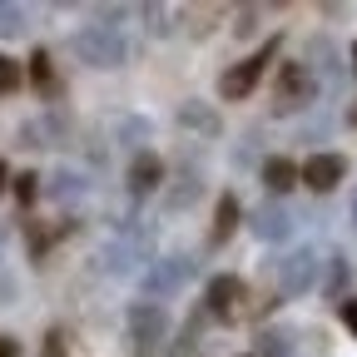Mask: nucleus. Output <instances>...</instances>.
<instances>
[{
    "mask_svg": "<svg viewBox=\"0 0 357 357\" xmlns=\"http://www.w3.org/2000/svg\"><path fill=\"white\" fill-rule=\"evenodd\" d=\"M10 189H15V199H20V208H25V204H35V194H40V174H30V169H20V174L10 178Z\"/></svg>",
    "mask_w": 357,
    "mask_h": 357,
    "instance_id": "nucleus-25",
    "label": "nucleus"
},
{
    "mask_svg": "<svg viewBox=\"0 0 357 357\" xmlns=\"http://www.w3.org/2000/svg\"><path fill=\"white\" fill-rule=\"evenodd\" d=\"M119 129H124V139H129L134 149H139V154H144V139H149V119H124Z\"/></svg>",
    "mask_w": 357,
    "mask_h": 357,
    "instance_id": "nucleus-27",
    "label": "nucleus"
},
{
    "mask_svg": "<svg viewBox=\"0 0 357 357\" xmlns=\"http://www.w3.org/2000/svg\"><path fill=\"white\" fill-rule=\"evenodd\" d=\"M6 184H10V174H6V159H0V194H6Z\"/></svg>",
    "mask_w": 357,
    "mask_h": 357,
    "instance_id": "nucleus-32",
    "label": "nucleus"
},
{
    "mask_svg": "<svg viewBox=\"0 0 357 357\" xmlns=\"http://www.w3.org/2000/svg\"><path fill=\"white\" fill-rule=\"evenodd\" d=\"M352 229H357V189H352Z\"/></svg>",
    "mask_w": 357,
    "mask_h": 357,
    "instance_id": "nucleus-33",
    "label": "nucleus"
},
{
    "mask_svg": "<svg viewBox=\"0 0 357 357\" xmlns=\"http://www.w3.org/2000/svg\"><path fill=\"white\" fill-rule=\"evenodd\" d=\"M45 194L60 199V204H79V199H84V178H79L75 169H55L50 178H45Z\"/></svg>",
    "mask_w": 357,
    "mask_h": 357,
    "instance_id": "nucleus-16",
    "label": "nucleus"
},
{
    "mask_svg": "<svg viewBox=\"0 0 357 357\" xmlns=\"http://www.w3.org/2000/svg\"><path fill=\"white\" fill-rule=\"evenodd\" d=\"M318 100V75H312L307 60H283L278 65V84H273V114H298Z\"/></svg>",
    "mask_w": 357,
    "mask_h": 357,
    "instance_id": "nucleus-1",
    "label": "nucleus"
},
{
    "mask_svg": "<svg viewBox=\"0 0 357 357\" xmlns=\"http://www.w3.org/2000/svg\"><path fill=\"white\" fill-rule=\"evenodd\" d=\"M248 229L258 243H288L293 238V213L278 204V199H263L253 213H248Z\"/></svg>",
    "mask_w": 357,
    "mask_h": 357,
    "instance_id": "nucleus-8",
    "label": "nucleus"
},
{
    "mask_svg": "<svg viewBox=\"0 0 357 357\" xmlns=\"http://www.w3.org/2000/svg\"><path fill=\"white\" fill-rule=\"evenodd\" d=\"M248 303H253V298H248L243 278H234V273H218V278H208V288H204V312H208V318H218V323H243V318H253Z\"/></svg>",
    "mask_w": 357,
    "mask_h": 357,
    "instance_id": "nucleus-3",
    "label": "nucleus"
},
{
    "mask_svg": "<svg viewBox=\"0 0 357 357\" xmlns=\"http://www.w3.org/2000/svg\"><path fill=\"white\" fill-rule=\"evenodd\" d=\"M347 129H357V100L347 105Z\"/></svg>",
    "mask_w": 357,
    "mask_h": 357,
    "instance_id": "nucleus-31",
    "label": "nucleus"
},
{
    "mask_svg": "<svg viewBox=\"0 0 357 357\" xmlns=\"http://www.w3.org/2000/svg\"><path fill=\"white\" fill-rule=\"evenodd\" d=\"M337 312H342V328L357 337V298H347V303H337Z\"/></svg>",
    "mask_w": 357,
    "mask_h": 357,
    "instance_id": "nucleus-29",
    "label": "nucleus"
},
{
    "mask_svg": "<svg viewBox=\"0 0 357 357\" xmlns=\"http://www.w3.org/2000/svg\"><path fill=\"white\" fill-rule=\"evenodd\" d=\"M0 357H20V342H15V337H6V333H0Z\"/></svg>",
    "mask_w": 357,
    "mask_h": 357,
    "instance_id": "nucleus-30",
    "label": "nucleus"
},
{
    "mask_svg": "<svg viewBox=\"0 0 357 357\" xmlns=\"http://www.w3.org/2000/svg\"><path fill=\"white\" fill-rule=\"evenodd\" d=\"M218 20H223V10H218V6H184V10H178V25H184L194 40H204Z\"/></svg>",
    "mask_w": 357,
    "mask_h": 357,
    "instance_id": "nucleus-17",
    "label": "nucleus"
},
{
    "mask_svg": "<svg viewBox=\"0 0 357 357\" xmlns=\"http://www.w3.org/2000/svg\"><path fill=\"white\" fill-rule=\"evenodd\" d=\"M352 70H357V45H352Z\"/></svg>",
    "mask_w": 357,
    "mask_h": 357,
    "instance_id": "nucleus-34",
    "label": "nucleus"
},
{
    "mask_svg": "<svg viewBox=\"0 0 357 357\" xmlns=\"http://www.w3.org/2000/svg\"><path fill=\"white\" fill-rule=\"evenodd\" d=\"M347 278H352V268H347V258L342 253H333L328 258V278H323V298H342V288H347Z\"/></svg>",
    "mask_w": 357,
    "mask_h": 357,
    "instance_id": "nucleus-21",
    "label": "nucleus"
},
{
    "mask_svg": "<svg viewBox=\"0 0 357 357\" xmlns=\"http://www.w3.org/2000/svg\"><path fill=\"white\" fill-rule=\"evenodd\" d=\"M25 229H30V253H35V258H45V253H50V243H55V238H65L75 223H50V229H45V223H25Z\"/></svg>",
    "mask_w": 357,
    "mask_h": 357,
    "instance_id": "nucleus-19",
    "label": "nucleus"
},
{
    "mask_svg": "<svg viewBox=\"0 0 357 357\" xmlns=\"http://www.w3.org/2000/svg\"><path fill=\"white\" fill-rule=\"evenodd\" d=\"M273 55H278V35L268 40L258 55H248V60H238V65L223 70V75H218V95H223V100H248L253 89H258V79H263V70L273 65Z\"/></svg>",
    "mask_w": 357,
    "mask_h": 357,
    "instance_id": "nucleus-4",
    "label": "nucleus"
},
{
    "mask_svg": "<svg viewBox=\"0 0 357 357\" xmlns=\"http://www.w3.org/2000/svg\"><path fill=\"white\" fill-rule=\"evenodd\" d=\"M342 178H347V159H342V154H312V159L303 164V184L318 189V194L337 189Z\"/></svg>",
    "mask_w": 357,
    "mask_h": 357,
    "instance_id": "nucleus-10",
    "label": "nucleus"
},
{
    "mask_svg": "<svg viewBox=\"0 0 357 357\" xmlns=\"http://www.w3.org/2000/svg\"><path fill=\"white\" fill-rule=\"evenodd\" d=\"M178 129L199 134V139H218V134H223V119H218L213 105H204V100H184V105H178Z\"/></svg>",
    "mask_w": 357,
    "mask_h": 357,
    "instance_id": "nucleus-12",
    "label": "nucleus"
},
{
    "mask_svg": "<svg viewBox=\"0 0 357 357\" xmlns=\"http://www.w3.org/2000/svg\"><path fill=\"white\" fill-rule=\"evenodd\" d=\"M258 20H263V10H258V6H238V10H234V35H238V40H248V35L258 30Z\"/></svg>",
    "mask_w": 357,
    "mask_h": 357,
    "instance_id": "nucleus-26",
    "label": "nucleus"
},
{
    "mask_svg": "<svg viewBox=\"0 0 357 357\" xmlns=\"http://www.w3.org/2000/svg\"><path fill=\"white\" fill-rule=\"evenodd\" d=\"M124 328H129V342L159 347V342L169 337V312H164L159 303H134V307H129V318H124Z\"/></svg>",
    "mask_w": 357,
    "mask_h": 357,
    "instance_id": "nucleus-7",
    "label": "nucleus"
},
{
    "mask_svg": "<svg viewBox=\"0 0 357 357\" xmlns=\"http://www.w3.org/2000/svg\"><path fill=\"white\" fill-rule=\"evenodd\" d=\"M258 178L268 184V194H293L298 184H303V164H293V159H283V154H273V159H263V169H258Z\"/></svg>",
    "mask_w": 357,
    "mask_h": 357,
    "instance_id": "nucleus-13",
    "label": "nucleus"
},
{
    "mask_svg": "<svg viewBox=\"0 0 357 357\" xmlns=\"http://www.w3.org/2000/svg\"><path fill=\"white\" fill-rule=\"evenodd\" d=\"M204 194V174L199 169H189V174H178V189L169 194V208H189L194 199Z\"/></svg>",
    "mask_w": 357,
    "mask_h": 357,
    "instance_id": "nucleus-20",
    "label": "nucleus"
},
{
    "mask_svg": "<svg viewBox=\"0 0 357 357\" xmlns=\"http://www.w3.org/2000/svg\"><path fill=\"white\" fill-rule=\"evenodd\" d=\"M318 253H312L307 243L303 248H293V253H283L278 258V288H283V298H303L312 283H318Z\"/></svg>",
    "mask_w": 357,
    "mask_h": 357,
    "instance_id": "nucleus-6",
    "label": "nucleus"
},
{
    "mask_svg": "<svg viewBox=\"0 0 357 357\" xmlns=\"http://www.w3.org/2000/svg\"><path fill=\"white\" fill-rule=\"evenodd\" d=\"M189 278H194V258L189 253H169V258H154L144 268L139 283H144V298H174Z\"/></svg>",
    "mask_w": 357,
    "mask_h": 357,
    "instance_id": "nucleus-5",
    "label": "nucleus"
},
{
    "mask_svg": "<svg viewBox=\"0 0 357 357\" xmlns=\"http://www.w3.org/2000/svg\"><path fill=\"white\" fill-rule=\"evenodd\" d=\"M20 84H25V65L10 60V55H0V95H15Z\"/></svg>",
    "mask_w": 357,
    "mask_h": 357,
    "instance_id": "nucleus-24",
    "label": "nucleus"
},
{
    "mask_svg": "<svg viewBox=\"0 0 357 357\" xmlns=\"http://www.w3.org/2000/svg\"><path fill=\"white\" fill-rule=\"evenodd\" d=\"M124 184H129V194H134V199H144V194H154V189L164 184V159H159L154 149H144V154H134V159H129V174H124Z\"/></svg>",
    "mask_w": 357,
    "mask_h": 357,
    "instance_id": "nucleus-9",
    "label": "nucleus"
},
{
    "mask_svg": "<svg viewBox=\"0 0 357 357\" xmlns=\"http://www.w3.org/2000/svg\"><path fill=\"white\" fill-rule=\"evenodd\" d=\"M70 50L84 60V65H95V70H119L129 60V45L119 30H105V25H84L70 35Z\"/></svg>",
    "mask_w": 357,
    "mask_h": 357,
    "instance_id": "nucleus-2",
    "label": "nucleus"
},
{
    "mask_svg": "<svg viewBox=\"0 0 357 357\" xmlns=\"http://www.w3.org/2000/svg\"><path fill=\"white\" fill-rule=\"evenodd\" d=\"M139 15L149 20V35H169V25H164V20H169V10H164V6H144Z\"/></svg>",
    "mask_w": 357,
    "mask_h": 357,
    "instance_id": "nucleus-28",
    "label": "nucleus"
},
{
    "mask_svg": "<svg viewBox=\"0 0 357 357\" xmlns=\"http://www.w3.org/2000/svg\"><path fill=\"white\" fill-rule=\"evenodd\" d=\"M25 79L40 89L45 100H60V95H65V84L55 79V65H50V50H35V55H30V65H25Z\"/></svg>",
    "mask_w": 357,
    "mask_h": 357,
    "instance_id": "nucleus-15",
    "label": "nucleus"
},
{
    "mask_svg": "<svg viewBox=\"0 0 357 357\" xmlns=\"http://www.w3.org/2000/svg\"><path fill=\"white\" fill-rule=\"evenodd\" d=\"M20 144H25V149H60V144H65L60 114H45V119H25V124H20Z\"/></svg>",
    "mask_w": 357,
    "mask_h": 357,
    "instance_id": "nucleus-14",
    "label": "nucleus"
},
{
    "mask_svg": "<svg viewBox=\"0 0 357 357\" xmlns=\"http://www.w3.org/2000/svg\"><path fill=\"white\" fill-rule=\"evenodd\" d=\"M134 263H144V268H149V243H124V238H114V243L100 248V268H109L114 278H129V273H134Z\"/></svg>",
    "mask_w": 357,
    "mask_h": 357,
    "instance_id": "nucleus-11",
    "label": "nucleus"
},
{
    "mask_svg": "<svg viewBox=\"0 0 357 357\" xmlns=\"http://www.w3.org/2000/svg\"><path fill=\"white\" fill-rule=\"evenodd\" d=\"M258 357H293V333H283V328L258 333Z\"/></svg>",
    "mask_w": 357,
    "mask_h": 357,
    "instance_id": "nucleus-22",
    "label": "nucleus"
},
{
    "mask_svg": "<svg viewBox=\"0 0 357 357\" xmlns=\"http://www.w3.org/2000/svg\"><path fill=\"white\" fill-rule=\"evenodd\" d=\"M25 25H30V15H25L20 6H10V0H0V40L25 35Z\"/></svg>",
    "mask_w": 357,
    "mask_h": 357,
    "instance_id": "nucleus-23",
    "label": "nucleus"
},
{
    "mask_svg": "<svg viewBox=\"0 0 357 357\" xmlns=\"http://www.w3.org/2000/svg\"><path fill=\"white\" fill-rule=\"evenodd\" d=\"M238 218H243L238 199H234V194H223V199H218V208H213V243H229V238H234V229H238Z\"/></svg>",
    "mask_w": 357,
    "mask_h": 357,
    "instance_id": "nucleus-18",
    "label": "nucleus"
}]
</instances>
